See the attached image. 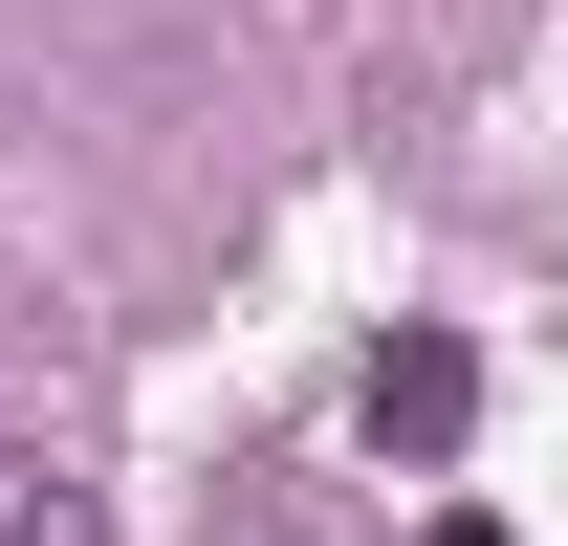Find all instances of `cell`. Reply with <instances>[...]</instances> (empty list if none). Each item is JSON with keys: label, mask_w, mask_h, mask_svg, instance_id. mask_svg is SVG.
Returning <instances> with one entry per match:
<instances>
[{"label": "cell", "mask_w": 568, "mask_h": 546, "mask_svg": "<svg viewBox=\"0 0 568 546\" xmlns=\"http://www.w3.org/2000/svg\"><path fill=\"white\" fill-rule=\"evenodd\" d=\"M0 546H110V503H88L44 437H0Z\"/></svg>", "instance_id": "obj_2"}, {"label": "cell", "mask_w": 568, "mask_h": 546, "mask_svg": "<svg viewBox=\"0 0 568 546\" xmlns=\"http://www.w3.org/2000/svg\"><path fill=\"white\" fill-rule=\"evenodd\" d=\"M459 415H481V350H459V328H394V350H372V459H459Z\"/></svg>", "instance_id": "obj_1"}, {"label": "cell", "mask_w": 568, "mask_h": 546, "mask_svg": "<svg viewBox=\"0 0 568 546\" xmlns=\"http://www.w3.org/2000/svg\"><path fill=\"white\" fill-rule=\"evenodd\" d=\"M416 546H503V525H481V503H437V525H416Z\"/></svg>", "instance_id": "obj_3"}]
</instances>
